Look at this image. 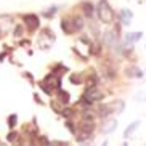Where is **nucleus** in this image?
Here are the masks:
<instances>
[{
	"label": "nucleus",
	"instance_id": "1",
	"mask_svg": "<svg viewBox=\"0 0 146 146\" xmlns=\"http://www.w3.org/2000/svg\"><path fill=\"white\" fill-rule=\"evenodd\" d=\"M39 87L42 88L43 92L47 95H50L53 90H58L60 92V87H61V79L60 76H56V74H48L47 77L43 79L42 82L39 84Z\"/></svg>",
	"mask_w": 146,
	"mask_h": 146
},
{
	"label": "nucleus",
	"instance_id": "2",
	"mask_svg": "<svg viewBox=\"0 0 146 146\" xmlns=\"http://www.w3.org/2000/svg\"><path fill=\"white\" fill-rule=\"evenodd\" d=\"M98 16L100 19L104 23V24H111L114 21V13H112V8L109 7L108 0H100L98 3Z\"/></svg>",
	"mask_w": 146,
	"mask_h": 146
},
{
	"label": "nucleus",
	"instance_id": "3",
	"mask_svg": "<svg viewBox=\"0 0 146 146\" xmlns=\"http://www.w3.org/2000/svg\"><path fill=\"white\" fill-rule=\"evenodd\" d=\"M124 109V101H114V103H109V104H103V106L100 108V116L101 117H108L109 114H119L122 112Z\"/></svg>",
	"mask_w": 146,
	"mask_h": 146
},
{
	"label": "nucleus",
	"instance_id": "4",
	"mask_svg": "<svg viewBox=\"0 0 146 146\" xmlns=\"http://www.w3.org/2000/svg\"><path fill=\"white\" fill-rule=\"evenodd\" d=\"M53 42H55V34H53L50 29H43L42 32H40L39 47L42 48V50H47V48H50L53 45Z\"/></svg>",
	"mask_w": 146,
	"mask_h": 146
},
{
	"label": "nucleus",
	"instance_id": "5",
	"mask_svg": "<svg viewBox=\"0 0 146 146\" xmlns=\"http://www.w3.org/2000/svg\"><path fill=\"white\" fill-rule=\"evenodd\" d=\"M103 98V92L101 90H98L96 87L95 88H88V90L84 93V96H82V103L84 104H92L93 101H96V100H101Z\"/></svg>",
	"mask_w": 146,
	"mask_h": 146
},
{
	"label": "nucleus",
	"instance_id": "6",
	"mask_svg": "<svg viewBox=\"0 0 146 146\" xmlns=\"http://www.w3.org/2000/svg\"><path fill=\"white\" fill-rule=\"evenodd\" d=\"M24 23L29 26V29H35L39 26V18L37 15H24Z\"/></svg>",
	"mask_w": 146,
	"mask_h": 146
},
{
	"label": "nucleus",
	"instance_id": "7",
	"mask_svg": "<svg viewBox=\"0 0 146 146\" xmlns=\"http://www.w3.org/2000/svg\"><path fill=\"white\" fill-rule=\"evenodd\" d=\"M125 74L132 79H138V77H143V71L137 66H130V68L125 69Z\"/></svg>",
	"mask_w": 146,
	"mask_h": 146
},
{
	"label": "nucleus",
	"instance_id": "8",
	"mask_svg": "<svg viewBox=\"0 0 146 146\" xmlns=\"http://www.w3.org/2000/svg\"><path fill=\"white\" fill-rule=\"evenodd\" d=\"M132 18H133V13L130 10H120V23L124 26H129L130 21H132Z\"/></svg>",
	"mask_w": 146,
	"mask_h": 146
},
{
	"label": "nucleus",
	"instance_id": "9",
	"mask_svg": "<svg viewBox=\"0 0 146 146\" xmlns=\"http://www.w3.org/2000/svg\"><path fill=\"white\" fill-rule=\"evenodd\" d=\"M61 29L64 31L66 34H72V32H76V31H74V26H72V21H71L69 18H64V19L61 21Z\"/></svg>",
	"mask_w": 146,
	"mask_h": 146
},
{
	"label": "nucleus",
	"instance_id": "10",
	"mask_svg": "<svg viewBox=\"0 0 146 146\" xmlns=\"http://www.w3.org/2000/svg\"><path fill=\"white\" fill-rule=\"evenodd\" d=\"M143 37V32H129L125 35V43H135Z\"/></svg>",
	"mask_w": 146,
	"mask_h": 146
},
{
	"label": "nucleus",
	"instance_id": "11",
	"mask_svg": "<svg viewBox=\"0 0 146 146\" xmlns=\"http://www.w3.org/2000/svg\"><path fill=\"white\" fill-rule=\"evenodd\" d=\"M116 127H117V120L116 119H109L106 124H104V127L101 129V132L103 133H111V132L116 130Z\"/></svg>",
	"mask_w": 146,
	"mask_h": 146
},
{
	"label": "nucleus",
	"instance_id": "12",
	"mask_svg": "<svg viewBox=\"0 0 146 146\" xmlns=\"http://www.w3.org/2000/svg\"><path fill=\"white\" fill-rule=\"evenodd\" d=\"M138 127H140V122H138V120H135V122H132V124H130L129 127L125 129V132H124V137H125V138H127V137H130V135H132V133L135 132V130H137Z\"/></svg>",
	"mask_w": 146,
	"mask_h": 146
},
{
	"label": "nucleus",
	"instance_id": "13",
	"mask_svg": "<svg viewBox=\"0 0 146 146\" xmlns=\"http://www.w3.org/2000/svg\"><path fill=\"white\" fill-rule=\"evenodd\" d=\"M72 21V26H74V31H80L82 27H84V19H82L80 16H76L71 19Z\"/></svg>",
	"mask_w": 146,
	"mask_h": 146
},
{
	"label": "nucleus",
	"instance_id": "14",
	"mask_svg": "<svg viewBox=\"0 0 146 146\" xmlns=\"http://www.w3.org/2000/svg\"><path fill=\"white\" fill-rule=\"evenodd\" d=\"M82 10H84L85 16H88V18H90L92 15H93V5L88 3V2H84V3H82Z\"/></svg>",
	"mask_w": 146,
	"mask_h": 146
},
{
	"label": "nucleus",
	"instance_id": "15",
	"mask_svg": "<svg viewBox=\"0 0 146 146\" xmlns=\"http://www.w3.org/2000/svg\"><path fill=\"white\" fill-rule=\"evenodd\" d=\"M58 96H60V100H58V101H60L61 104H68L69 103V93H68V92L60 90V92H58Z\"/></svg>",
	"mask_w": 146,
	"mask_h": 146
},
{
	"label": "nucleus",
	"instance_id": "16",
	"mask_svg": "<svg viewBox=\"0 0 146 146\" xmlns=\"http://www.w3.org/2000/svg\"><path fill=\"white\" fill-rule=\"evenodd\" d=\"M16 119H18V117H16V114H11V116L8 117V125L11 127V129H13L15 125H16Z\"/></svg>",
	"mask_w": 146,
	"mask_h": 146
},
{
	"label": "nucleus",
	"instance_id": "17",
	"mask_svg": "<svg viewBox=\"0 0 146 146\" xmlns=\"http://www.w3.org/2000/svg\"><path fill=\"white\" fill-rule=\"evenodd\" d=\"M56 10H58V7H56V5H55V7H52V8H50V10H47V11H45V13H43V15H45V16H47V18H52L53 15H55V11H56Z\"/></svg>",
	"mask_w": 146,
	"mask_h": 146
},
{
	"label": "nucleus",
	"instance_id": "18",
	"mask_svg": "<svg viewBox=\"0 0 146 146\" xmlns=\"http://www.w3.org/2000/svg\"><path fill=\"white\" fill-rule=\"evenodd\" d=\"M71 82H72V84H80L82 77L79 76V74H74V76H71Z\"/></svg>",
	"mask_w": 146,
	"mask_h": 146
},
{
	"label": "nucleus",
	"instance_id": "19",
	"mask_svg": "<svg viewBox=\"0 0 146 146\" xmlns=\"http://www.w3.org/2000/svg\"><path fill=\"white\" fill-rule=\"evenodd\" d=\"M72 114H74V111H72V109H63V116L69 117V116H72Z\"/></svg>",
	"mask_w": 146,
	"mask_h": 146
},
{
	"label": "nucleus",
	"instance_id": "20",
	"mask_svg": "<svg viewBox=\"0 0 146 146\" xmlns=\"http://www.w3.org/2000/svg\"><path fill=\"white\" fill-rule=\"evenodd\" d=\"M16 137H18V135H16V133H10V135H8V138H7V140H8V141H15V140H16Z\"/></svg>",
	"mask_w": 146,
	"mask_h": 146
},
{
	"label": "nucleus",
	"instance_id": "21",
	"mask_svg": "<svg viewBox=\"0 0 146 146\" xmlns=\"http://www.w3.org/2000/svg\"><path fill=\"white\" fill-rule=\"evenodd\" d=\"M50 146H63V145H61V143H56V141H55V143H52Z\"/></svg>",
	"mask_w": 146,
	"mask_h": 146
},
{
	"label": "nucleus",
	"instance_id": "22",
	"mask_svg": "<svg viewBox=\"0 0 146 146\" xmlns=\"http://www.w3.org/2000/svg\"><path fill=\"white\" fill-rule=\"evenodd\" d=\"M122 146H127V143H124V145H122Z\"/></svg>",
	"mask_w": 146,
	"mask_h": 146
}]
</instances>
